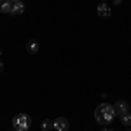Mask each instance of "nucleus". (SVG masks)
I'll list each match as a JSON object with an SVG mask.
<instances>
[{
    "label": "nucleus",
    "instance_id": "2",
    "mask_svg": "<svg viewBox=\"0 0 131 131\" xmlns=\"http://www.w3.org/2000/svg\"><path fill=\"white\" fill-rule=\"evenodd\" d=\"M68 128H70V122H68L67 117H58L56 121H52V129H56V131H68Z\"/></svg>",
    "mask_w": 131,
    "mask_h": 131
},
{
    "label": "nucleus",
    "instance_id": "3",
    "mask_svg": "<svg viewBox=\"0 0 131 131\" xmlns=\"http://www.w3.org/2000/svg\"><path fill=\"white\" fill-rule=\"evenodd\" d=\"M96 12H98V16H101V18H110L112 16V7L107 2H100L98 7H96Z\"/></svg>",
    "mask_w": 131,
    "mask_h": 131
},
{
    "label": "nucleus",
    "instance_id": "14",
    "mask_svg": "<svg viewBox=\"0 0 131 131\" xmlns=\"http://www.w3.org/2000/svg\"><path fill=\"white\" fill-rule=\"evenodd\" d=\"M12 2H19V0H12Z\"/></svg>",
    "mask_w": 131,
    "mask_h": 131
},
{
    "label": "nucleus",
    "instance_id": "10",
    "mask_svg": "<svg viewBox=\"0 0 131 131\" xmlns=\"http://www.w3.org/2000/svg\"><path fill=\"white\" fill-rule=\"evenodd\" d=\"M112 107H114V105H110V103H105V101H103V103H100V105L96 107V110H100V112H108Z\"/></svg>",
    "mask_w": 131,
    "mask_h": 131
},
{
    "label": "nucleus",
    "instance_id": "16",
    "mask_svg": "<svg viewBox=\"0 0 131 131\" xmlns=\"http://www.w3.org/2000/svg\"><path fill=\"white\" fill-rule=\"evenodd\" d=\"M129 131H131V129H129Z\"/></svg>",
    "mask_w": 131,
    "mask_h": 131
},
{
    "label": "nucleus",
    "instance_id": "5",
    "mask_svg": "<svg viewBox=\"0 0 131 131\" xmlns=\"http://www.w3.org/2000/svg\"><path fill=\"white\" fill-rule=\"evenodd\" d=\"M114 110H115V115H122V114L129 112V105H128L124 100H119L115 105H114Z\"/></svg>",
    "mask_w": 131,
    "mask_h": 131
},
{
    "label": "nucleus",
    "instance_id": "12",
    "mask_svg": "<svg viewBox=\"0 0 131 131\" xmlns=\"http://www.w3.org/2000/svg\"><path fill=\"white\" fill-rule=\"evenodd\" d=\"M4 70V63H2V61H0V72Z\"/></svg>",
    "mask_w": 131,
    "mask_h": 131
},
{
    "label": "nucleus",
    "instance_id": "15",
    "mask_svg": "<svg viewBox=\"0 0 131 131\" xmlns=\"http://www.w3.org/2000/svg\"><path fill=\"white\" fill-rule=\"evenodd\" d=\"M0 56H2V49H0Z\"/></svg>",
    "mask_w": 131,
    "mask_h": 131
},
{
    "label": "nucleus",
    "instance_id": "13",
    "mask_svg": "<svg viewBox=\"0 0 131 131\" xmlns=\"http://www.w3.org/2000/svg\"><path fill=\"white\" fill-rule=\"evenodd\" d=\"M101 131H112V129H108V128H103V129H101Z\"/></svg>",
    "mask_w": 131,
    "mask_h": 131
},
{
    "label": "nucleus",
    "instance_id": "4",
    "mask_svg": "<svg viewBox=\"0 0 131 131\" xmlns=\"http://www.w3.org/2000/svg\"><path fill=\"white\" fill-rule=\"evenodd\" d=\"M25 10H26V5H25L23 0H19V2H12V9H10L9 14H12V16H19V14H23Z\"/></svg>",
    "mask_w": 131,
    "mask_h": 131
},
{
    "label": "nucleus",
    "instance_id": "11",
    "mask_svg": "<svg viewBox=\"0 0 131 131\" xmlns=\"http://www.w3.org/2000/svg\"><path fill=\"white\" fill-rule=\"evenodd\" d=\"M94 119H96L98 124H103V114L100 110H94Z\"/></svg>",
    "mask_w": 131,
    "mask_h": 131
},
{
    "label": "nucleus",
    "instance_id": "8",
    "mask_svg": "<svg viewBox=\"0 0 131 131\" xmlns=\"http://www.w3.org/2000/svg\"><path fill=\"white\" fill-rule=\"evenodd\" d=\"M119 119H121V122L126 126V128H129V126H131V114H129V112H126V114L119 115Z\"/></svg>",
    "mask_w": 131,
    "mask_h": 131
},
{
    "label": "nucleus",
    "instance_id": "6",
    "mask_svg": "<svg viewBox=\"0 0 131 131\" xmlns=\"http://www.w3.org/2000/svg\"><path fill=\"white\" fill-rule=\"evenodd\" d=\"M12 9V0H0V12L2 14H9Z\"/></svg>",
    "mask_w": 131,
    "mask_h": 131
},
{
    "label": "nucleus",
    "instance_id": "7",
    "mask_svg": "<svg viewBox=\"0 0 131 131\" xmlns=\"http://www.w3.org/2000/svg\"><path fill=\"white\" fill-rule=\"evenodd\" d=\"M39 49H40V46H39V42H37V40H30L28 44H26V51H28L30 54H37Z\"/></svg>",
    "mask_w": 131,
    "mask_h": 131
},
{
    "label": "nucleus",
    "instance_id": "1",
    "mask_svg": "<svg viewBox=\"0 0 131 131\" xmlns=\"http://www.w3.org/2000/svg\"><path fill=\"white\" fill-rule=\"evenodd\" d=\"M12 126H14V131H28V128L31 126L30 115H26V114H18V115H14Z\"/></svg>",
    "mask_w": 131,
    "mask_h": 131
},
{
    "label": "nucleus",
    "instance_id": "9",
    "mask_svg": "<svg viewBox=\"0 0 131 131\" xmlns=\"http://www.w3.org/2000/svg\"><path fill=\"white\" fill-rule=\"evenodd\" d=\"M40 129H42V131H51V129H52V121H49V119H44V121L40 122Z\"/></svg>",
    "mask_w": 131,
    "mask_h": 131
}]
</instances>
